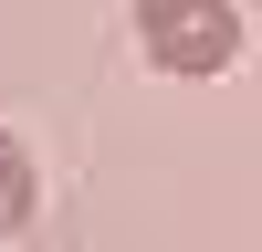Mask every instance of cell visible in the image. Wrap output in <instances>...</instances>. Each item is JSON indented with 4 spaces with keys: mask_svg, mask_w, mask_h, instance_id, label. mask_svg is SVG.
Masks as SVG:
<instances>
[{
    "mask_svg": "<svg viewBox=\"0 0 262 252\" xmlns=\"http://www.w3.org/2000/svg\"><path fill=\"white\" fill-rule=\"evenodd\" d=\"M137 42L158 74H231L242 63V11L231 0H137Z\"/></svg>",
    "mask_w": 262,
    "mask_h": 252,
    "instance_id": "1",
    "label": "cell"
},
{
    "mask_svg": "<svg viewBox=\"0 0 262 252\" xmlns=\"http://www.w3.org/2000/svg\"><path fill=\"white\" fill-rule=\"evenodd\" d=\"M32 200H42V179H32V158H21V137L0 126V242L32 221Z\"/></svg>",
    "mask_w": 262,
    "mask_h": 252,
    "instance_id": "2",
    "label": "cell"
}]
</instances>
